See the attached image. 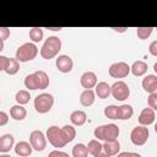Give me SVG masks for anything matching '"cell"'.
I'll list each match as a JSON object with an SVG mask.
<instances>
[{
	"mask_svg": "<svg viewBox=\"0 0 157 157\" xmlns=\"http://www.w3.org/2000/svg\"><path fill=\"white\" fill-rule=\"evenodd\" d=\"M48 157H69V155L64 151H59V150H54L52 152H49Z\"/></svg>",
	"mask_w": 157,
	"mask_h": 157,
	"instance_id": "obj_34",
	"label": "cell"
},
{
	"mask_svg": "<svg viewBox=\"0 0 157 157\" xmlns=\"http://www.w3.org/2000/svg\"><path fill=\"white\" fill-rule=\"evenodd\" d=\"M27 115V110L21 104H15L10 108V117L15 120H23Z\"/></svg>",
	"mask_w": 157,
	"mask_h": 157,
	"instance_id": "obj_21",
	"label": "cell"
},
{
	"mask_svg": "<svg viewBox=\"0 0 157 157\" xmlns=\"http://www.w3.org/2000/svg\"><path fill=\"white\" fill-rule=\"evenodd\" d=\"M94 92H96V94L98 96V98H101V99H105V98H108V97L112 94V92H110V86H109L105 81L98 82L97 86L94 87Z\"/></svg>",
	"mask_w": 157,
	"mask_h": 157,
	"instance_id": "obj_19",
	"label": "cell"
},
{
	"mask_svg": "<svg viewBox=\"0 0 157 157\" xmlns=\"http://www.w3.org/2000/svg\"><path fill=\"white\" fill-rule=\"evenodd\" d=\"M7 56L5 55H0V70L4 71L5 70V66H6V63H7Z\"/></svg>",
	"mask_w": 157,
	"mask_h": 157,
	"instance_id": "obj_38",
	"label": "cell"
},
{
	"mask_svg": "<svg viewBox=\"0 0 157 157\" xmlns=\"http://www.w3.org/2000/svg\"><path fill=\"white\" fill-rule=\"evenodd\" d=\"M130 71H131V69H130L129 64H126L125 61L114 63L108 69V72L113 78H124L129 75Z\"/></svg>",
	"mask_w": 157,
	"mask_h": 157,
	"instance_id": "obj_9",
	"label": "cell"
},
{
	"mask_svg": "<svg viewBox=\"0 0 157 157\" xmlns=\"http://www.w3.org/2000/svg\"><path fill=\"white\" fill-rule=\"evenodd\" d=\"M38 54V48L34 43H23L16 50V59L20 63H27L33 60Z\"/></svg>",
	"mask_w": 157,
	"mask_h": 157,
	"instance_id": "obj_5",
	"label": "cell"
},
{
	"mask_svg": "<svg viewBox=\"0 0 157 157\" xmlns=\"http://www.w3.org/2000/svg\"><path fill=\"white\" fill-rule=\"evenodd\" d=\"M32 150H33L32 145L27 141H20L15 145V152H16V155H18L21 157L29 156L32 153Z\"/></svg>",
	"mask_w": 157,
	"mask_h": 157,
	"instance_id": "obj_18",
	"label": "cell"
},
{
	"mask_svg": "<svg viewBox=\"0 0 157 157\" xmlns=\"http://www.w3.org/2000/svg\"><path fill=\"white\" fill-rule=\"evenodd\" d=\"M29 144L32 145L33 150L43 151L47 147V136L40 130H33L29 134Z\"/></svg>",
	"mask_w": 157,
	"mask_h": 157,
	"instance_id": "obj_10",
	"label": "cell"
},
{
	"mask_svg": "<svg viewBox=\"0 0 157 157\" xmlns=\"http://www.w3.org/2000/svg\"><path fill=\"white\" fill-rule=\"evenodd\" d=\"M18 70H20V61L16 58H9L4 71L7 75H15V74H17Z\"/></svg>",
	"mask_w": 157,
	"mask_h": 157,
	"instance_id": "obj_25",
	"label": "cell"
},
{
	"mask_svg": "<svg viewBox=\"0 0 157 157\" xmlns=\"http://www.w3.org/2000/svg\"><path fill=\"white\" fill-rule=\"evenodd\" d=\"M80 83H81V86L85 90H92L98 83L96 74L93 71H86V72H83L81 75V78H80Z\"/></svg>",
	"mask_w": 157,
	"mask_h": 157,
	"instance_id": "obj_12",
	"label": "cell"
},
{
	"mask_svg": "<svg viewBox=\"0 0 157 157\" xmlns=\"http://www.w3.org/2000/svg\"><path fill=\"white\" fill-rule=\"evenodd\" d=\"M153 29L155 28H152V27H137L136 28V34H137V37L140 39L144 40V39H147L151 36Z\"/></svg>",
	"mask_w": 157,
	"mask_h": 157,
	"instance_id": "obj_30",
	"label": "cell"
},
{
	"mask_svg": "<svg viewBox=\"0 0 157 157\" xmlns=\"http://www.w3.org/2000/svg\"><path fill=\"white\" fill-rule=\"evenodd\" d=\"M47 29H50V31H61L63 27H47Z\"/></svg>",
	"mask_w": 157,
	"mask_h": 157,
	"instance_id": "obj_40",
	"label": "cell"
},
{
	"mask_svg": "<svg viewBox=\"0 0 157 157\" xmlns=\"http://www.w3.org/2000/svg\"><path fill=\"white\" fill-rule=\"evenodd\" d=\"M103 150L107 153L108 157L112 156H117L120 151V144L118 140H113V141H105L103 144Z\"/></svg>",
	"mask_w": 157,
	"mask_h": 157,
	"instance_id": "obj_17",
	"label": "cell"
},
{
	"mask_svg": "<svg viewBox=\"0 0 157 157\" xmlns=\"http://www.w3.org/2000/svg\"><path fill=\"white\" fill-rule=\"evenodd\" d=\"M10 36V29L7 27H0V40H6Z\"/></svg>",
	"mask_w": 157,
	"mask_h": 157,
	"instance_id": "obj_33",
	"label": "cell"
},
{
	"mask_svg": "<svg viewBox=\"0 0 157 157\" xmlns=\"http://www.w3.org/2000/svg\"><path fill=\"white\" fill-rule=\"evenodd\" d=\"M87 150H88V153H91L93 157H108L107 153L103 150V145L97 139H93V140L88 141Z\"/></svg>",
	"mask_w": 157,
	"mask_h": 157,
	"instance_id": "obj_13",
	"label": "cell"
},
{
	"mask_svg": "<svg viewBox=\"0 0 157 157\" xmlns=\"http://www.w3.org/2000/svg\"><path fill=\"white\" fill-rule=\"evenodd\" d=\"M153 70H155V72L157 74V63H155V65H153Z\"/></svg>",
	"mask_w": 157,
	"mask_h": 157,
	"instance_id": "obj_41",
	"label": "cell"
},
{
	"mask_svg": "<svg viewBox=\"0 0 157 157\" xmlns=\"http://www.w3.org/2000/svg\"><path fill=\"white\" fill-rule=\"evenodd\" d=\"M15 99H16L17 104L23 105V104H27V103L29 102V99H31V94H29V92H28L27 90H20V91L16 93Z\"/></svg>",
	"mask_w": 157,
	"mask_h": 157,
	"instance_id": "obj_26",
	"label": "cell"
},
{
	"mask_svg": "<svg viewBox=\"0 0 157 157\" xmlns=\"http://www.w3.org/2000/svg\"><path fill=\"white\" fill-rule=\"evenodd\" d=\"M142 88L148 92V93H155L157 91V75H147L144 77L142 82Z\"/></svg>",
	"mask_w": 157,
	"mask_h": 157,
	"instance_id": "obj_15",
	"label": "cell"
},
{
	"mask_svg": "<svg viewBox=\"0 0 157 157\" xmlns=\"http://www.w3.org/2000/svg\"><path fill=\"white\" fill-rule=\"evenodd\" d=\"M0 157H11V156H10V155H6V153H2Z\"/></svg>",
	"mask_w": 157,
	"mask_h": 157,
	"instance_id": "obj_42",
	"label": "cell"
},
{
	"mask_svg": "<svg viewBox=\"0 0 157 157\" xmlns=\"http://www.w3.org/2000/svg\"><path fill=\"white\" fill-rule=\"evenodd\" d=\"M43 29L39 28V27H33L29 29V39L33 42V43H38L43 39Z\"/></svg>",
	"mask_w": 157,
	"mask_h": 157,
	"instance_id": "obj_28",
	"label": "cell"
},
{
	"mask_svg": "<svg viewBox=\"0 0 157 157\" xmlns=\"http://www.w3.org/2000/svg\"><path fill=\"white\" fill-rule=\"evenodd\" d=\"M119 128L115 124H104V125H99L94 129L93 135L97 140H103L105 141H113V140H118L119 136Z\"/></svg>",
	"mask_w": 157,
	"mask_h": 157,
	"instance_id": "obj_3",
	"label": "cell"
},
{
	"mask_svg": "<svg viewBox=\"0 0 157 157\" xmlns=\"http://www.w3.org/2000/svg\"><path fill=\"white\" fill-rule=\"evenodd\" d=\"M147 104L151 109L157 110V93H150L147 98Z\"/></svg>",
	"mask_w": 157,
	"mask_h": 157,
	"instance_id": "obj_32",
	"label": "cell"
},
{
	"mask_svg": "<svg viewBox=\"0 0 157 157\" xmlns=\"http://www.w3.org/2000/svg\"><path fill=\"white\" fill-rule=\"evenodd\" d=\"M86 120H87V114L83 110L77 109L70 114V121L76 126H82L86 123Z\"/></svg>",
	"mask_w": 157,
	"mask_h": 157,
	"instance_id": "obj_20",
	"label": "cell"
},
{
	"mask_svg": "<svg viewBox=\"0 0 157 157\" xmlns=\"http://www.w3.org/2000/svg\"><path fill=\"white\" fill-rule=\"evenodd\" d=\"M155 119H156V114H155V110L151 109L150 107L148 108H144L139 115V123L140 125H144V126H148L151 124L155 123Z\"/></svg>",
	"mask_w": 157,
	"mask_h": 157,
	"instance_id": "obj_14",
	"label": "cell"
},
{
	"mask_svg": "<svg viewBox=\"0 0 157 157\" xmlns=\"http://www.w3.org/2000/svg\"><path fill=\"white\" fill-rule=\"evenodd\" d=\"M45 136H47V140L49 141V144H52L56 148H61L69 144L67 140L65 139V135H64L61 128L55 126V125L48 128Z\"/></svg>",
	"mask_w": 157,
	"mask_h": 157,
	"instance_id": "obj_4",
	"label": "cell"
},
{
	"mask_svg": "<svg viewBox=\"0 0 157 157\" xmlns=\"http://www.w3.org/2000/svg\"><path fill=\"white\" fill-rule=\"evenodd\" d=\"M104 115L109 119H118V105L110 104L104 108Z\"/></svg>",
	"mask_w": 157,
	"mask_h": 157,
	"instance_id": "obj_31",
	"label": "cell"
},
{
	"mask_svg": "<svg viewBox=\"0 0 157 157\" xmlns=\"http://www.w3.org/2000/svg\"><path fill=\"white\" fill-rule=\"evenodd\" d=\"M13 147V136L11 134H4L0 137V152L6 153Z\"/></svg>",
	"mask_w": 157,
	"mask_h": 157,
	"instance_id": "obj_22",
	"label": "cell"
},
{
	"mask_svg": "<svg viewBox=\"0 0 157 157\" xmlns=\"http://www.w3.org/2000/svg\"><path fill=\"white\" fill-rule=\"evenodd\" d=\"M134 109L130 104H121L118 107V119L120 120H128L132 117Z\"/></svg>",
	"mask_w": 157,
	"mask_h": 157,
	"instance_id": "obj_24",
	"label": "cell"
},
{
	"mask_svg": "<svg viewBox=\"0 0 157 157\" xmlns=\"http://www.w3.org/2000/svg\"><path fill=\"white\" fill-rule=\"evenodd\" d=\"M25 86L28 90H45L49 86V76L45 71L38 70L25 77Z\"/></svg>",
	"mask_w": 157,
	"mask_h": 157,
	"instance_id": "obj_1",
	"label": "cell"
},
{
	"mask_svg": "<svg viewBox=\"0 0 157 157\" xmlns=\"http://www.w3.org/2000/svg\"><path fill=\"white\" fill-rule=\"evenodd\" d=\"M61 130H63V132H64L65 139L67 140V142L74 141V139L76 137V130H75V128L72 125H64L61 128Z\"/></svg>",
	"mask_w": 157,
	"mask_h": 157,
	"instance_id": "obj_29",
	"label": "cell"
},
{
	"mask_svg": "<svg viewBox=\"0 0 157 157\" xmlns=\"http://www.w3.org/2000/svg\"><path fill=\"white\" fill-rule=\"evenodd\" d=\"M96 92L93 90H83L80 94V103L83 107H91L94 103Z\"/></svg>",
	"mask_w": 157,
	"mask_h": 157,
	"instance_id": "obj_16",
	"label": "cell"
},
{
	"mask_svg": "<svg viewBox=\"0 0 157 157\" xmlns=\"http://www.w3.org/2000/svg\"><path fill=\"white\" fill-rule=\"evenodd\" d=\"M54 104V97L50 93H40L34 98L33 105L36 112H38L39 114H45L48 113Z\"/></svg>",
	"mask_w": 157,
	"mask_h": 157,
	"instance_id": "obj_6",
	"label": "cell"
},
{
	"mask_svg": "<svg viewBox=\"0 0 157 157\" xmlns=\"http://www.w3.org/2000/svg\"><path fill=\"white\" fill-rule=\"evenodd\" d=\"M155 29H156V31H157V28H155Z\"/></svg>",
	"mask_w": 157,
	"mask_h": 157,
	"instance_id": "obj_44",
	"label": "cell"
},
{
	"mask_svg": "<svg viewBox=\"0 0 157 157\" xmlns=\"http://www.w3.org/2000/svg\"><path fill=\"white\" fill-rule=\"evenodd\" d=\"M55 65H56V69L63 72V74H67L72 70V66H74V61L69 56V55H59L55 60Z\"/></svg>",
	"mask_w": 157,
	"mask_h": 157,
	"instance_id": "obj_11",
	"label": "cell"
},
{
	"mask_svg": "<svg viewBox=\"0 0 157 157\" xmlns=\"http://www.w3.org/2000/svg\"><path fill=\"white\" fill-rule=\"evenodd\" d=\"M61 49V39L56 36H50L45 39L40 48V56L43 59H53L55 58Z\"/></svg>",
	"mask_w": 157,
	"mask_h": 157,
	"instance_id": "obj_2",
	"label": "cell"
},
{
	"mask_svg": "<svg viewBox=\"0 0 157 157\" xmlns=\"http://www.w3.org/2000/svg\"><path fill=\"white\" fill-rule=\"evenodd\" d=\"M110 92L113 98L117 101H125L130 96V88L124 81H117L110 86Z\"/></svg>",
	"mask_w": 157,
	"mask_h": 157,
	"instance_id": "obj_8",
	"label": "cell"
},
{
	"mask_svg": "<svg viewBox=\"0 0 157 157\" xmlns=\"http://www.w3.org/2000/svg\"><path fill=\"white\" fill-rule=\"evenodd\" d=\"M150 136V131L148 128L144 126V125H139L135 126L131 132H130V140L135 146H142L146 144V141L148 140Z\"/></svg>",
	"mask_w": 157,
	"mask_h": 157,
	"instance_id": "obj_7",
	"label": "cell"
},
{
	"mask_svg": "<svg viewBox=\"0 0 157 157\" xmlns=\"http://www.w3.org/2000/svg\"><path fill=\"white\" fill-rule=\"evenodd\" d=\"M88 150L87 146L83 144H76L72 147V157H87Z\"/></svg>",
	"mask_w": 157,
	"mask_h": 157,
	"instance_id": "obj_27",
	"label": "cell"
},
{
	"mask_svg": "<svg viewBox=\"0 0 157 157\" xmlns=\"http://www.w3.org/2000/svg\"><path fill=\"white\" fill-rule=\"evenodd\" d=\"M148 52H150L151 55L157 56V40H153V42L150 43V45H148Z\"/></svg>",
	"mask_w": 157,
	"mask_h": 157,
	"instance_id": "obj_35",
	"label": "cell"
},
{
	"mask_svg": "<svg viewBox=\"0 0 157 157\" xmlns=\"http://www.w3.org/2000/svg\"><path fill=\"white\" fill-rule=\"evenodd\" d=\"M155 131H156V134H157V121L155 123Z\"/></svg>",
	"mask_w": 157,
	"mask_h": 157,
	"instance_id": "obj_43",
	"label": "cell"
},
{
	"mask_svg": "<svg viewBox=\"0 0 157 157\" xmlns=\"http://www.w3.org/2000/svg\"><path fill=\"white\" fill-rule=\"evenodd\" d=\"M113 29H114L115 32H119V33H123V32H125V31L128 29V27H113Z\"/></svg>",
	"mask_w": 157,
	"mask_h": 157,
	"instance_id": "obj_39",
	"label": "cell"
},
{
	"mask_svg": "<svg viewBox=\"0 0 157 157\" xmlns=\"http://www.w3.org/2000/svg\"><path fill=\"white\" fill-rule=\"evenodd\" d=\"M7 121H9V115H7L4 110H1V112H0V126L6 125Z\"/></svg>",
	"mask_w": 157,
	"mask_h": 157,
	"instance_id": "obj_36",
	"label": "cell"
},
{
	"mask_svg": "<svg viewBox=\"0 0 157 157\" xmlns=\"http://www.w3.org/2000/svg\"><path fill=\"white\" fill-rule=\"evenodd\" d=\"M130 69H131V72L134 76H142L147 72L148 66H147V63H145L142 60H137L130 66Z\"/></svg>",
	"mask_w": 157,
	"mask_h": 157,
	"instance_id": "obj_23",
	"label": "cell"
},
{
	"mask_svg": "<svg viewBox=\"0 0 157 157\" xmlns=\"http://www.w3.org/2000/svg\"><path fill=\"white\" fill-rule=\"evenodd\" d=\"M118 157H142L137 152H120L118 153Z\"/></svg>",
	"mask_w": 157,
	"mask_h": 157,
	"instance_id": "obj_37",
	"label": "cell"
}]
</instances>
